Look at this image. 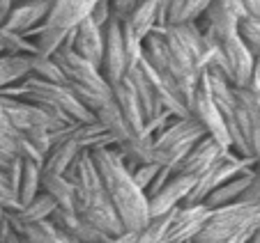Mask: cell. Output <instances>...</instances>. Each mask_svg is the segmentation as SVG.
Returning a JSON list of instances; mask_svg holds the SVG:
<instances>
[{"label": "cell", "mask_w": 260, "mask_h": 243, "mask_svg": "<svg viewBox=\"0 0 260 243\" xmlns=\"http://www.w3.org/2000/svg\"><path fill=\"white\" fill-rule=\"evenodd\" d=\"M99 243H138V232H122L118 236H108Z\"/></svg>", "instance_id": "e575fe53"}, {"label": "cell", "mask_w": 260, "mask_h": 243, "mask_svg": "<svg viewBox=\"0 0 260 243\" xmlns=\"http://www.w3.org/2000/svg\"><path fill=\"white\" fill-rule=\"evenodd\" d=\"M159 170H161V166H159V163H138V166L132 168L134 181H136V186L141 190H145V195H147V190L152 188V184H154V179H157Z\"/></svg>", "instance_id": "f546056e"}, {"label": "cell", "mask_w": 260, "mask_h": 243, "mask_svg": "<svg viewBox=\"0 0 260 243\" xmlns=\"http://www.w3.org/2000/svg\"><path fill=\"white\" fill-rule=\"evenodd\" d=\"M226 151V147H221L214 138L203 136L187 154L182 156V160L175 166V172L180 175H189V177H201L207 168L221 158V154Z\"/></svg>", "instance_id": "5bb4252c"}, {"label": "cell", "mask_w": 260, "mask_h": 243, "mask_svg": "<svg viewBox=\"0 0 260 243\" xmlns=\"http://www.w3.org/2000/svg\"><path fill=\"white\" fill-rule=\"evenodd\" d=\"M210 211L203 202L198 205H180L173 211L171 225L166 229V236H164V243H187L193 241L196 234L203 229V225L210 218Z\"/></svg>", "instance_id": "8fae6325"}, {"label": "cell", "mask_w": 260, "mask_h": 243, "mask_svg": "<svg viewBox=\"0 0 260 243\" xmlns=\"http://www.w3.org/2000/svg\"><path fill=\"white\" fill-rule=\"evenodd\" d=\"M214 0H171L164 14V25H177V23H193L198 21L205 10Z\"/></svg>", "instance_id": "7402d4cb"}, {"label": "cell", "mask_w": 260, "mask_h": 243, "mask_svg": "<svg viewBox=\"0 0 260 243\" xmlns=\"http://www.w3.org/2000/svg\"><path fill=\"white\" fill-rule=\"evenodd\" d=\"M90 154H92V160L99 170V177H102L104 190L120 216L124 232H138L141 227H145V223L150 220L147 195L145 190L136 186L132 170L120 158L115 147H99Z\"/></svg>", "instance_id": "6da1fadb"}, {"label": "cell", "mask_w": 260, "mask_h": 243, "mask_svg": "<svg viewBox=\"0 0 260 243\" xmlns=\"http://www.w3.org/2000/svg\"><path fill=\"white\" fill-rule=\"evenodd\" d=\"M67 34H69V30L53 28V25L42 23L40 28L30 34V39H32V44H35V53H40V55H53L55 51L60 49V46H64V42H67Z\"/></svg>", "instance_id": "4316f807"}, {"label": "cell", "mask_w": 260, "mask_h": 243, "mask_svg": "<svg viewBox=\"0 0 260 243\" xmlns=\"http://www.w3.org/2000/svg\"><path fill=\"white\" fill-rule=\"evenodd\" d=\"M111 90H113V101H115V106L120 108V112H122L129 131H132V133H141L143 124H145V117H143L141 103H138L132 83H129L127 78H122L120 83L111 85Z\"/></svg>", "instance_id": "ac0fdd59"}, {"label": "cell", "mask_w": 260, "mask_h": 243, "mask_svg": "<svg viewBox=\"0 0 260 243\" xmlns=\"http://www.w3.org/2000/svg\"><path fill=\"white\" fill-rule=\"evenodd\" d=\"M198 25L205 34H210L216 42H223L226 37L240 32V16L235 12H231L226 5H221L219 0H214L210 7L205 10V14L198 19Z\"/></svg>", "instance_id": "9a60e30c"}, {"label": "cell", "mask_w": 260, "mask_h": 243, "mask_svg": "<svg viewBox=\"0 0 260 243\" xmlns=\"http://www.w3.org/2000/svg\"><path fill=\"white\" fill-rule=\"evenodd\" d=\"M221 53L226 60V76L235 88H246L255 71V55L242 42L240 32L221 42Z\"/></svg>", "instance_id": "9c48e42d"}, {"label": "cell", "mask_w": 260, "mask_h": 243, "mask_svg": "<svg viewBox=\"0 0 260 243\" xmlns=\"http://www.w3.org/2000/svg\"><path fill=\"white\" fill-rule=\"evenodd\" d=\"M55 209H58L55 199L51 197L49 193L40 190V193L30 199L28 205L19 207L16 211H10V218H12V223L30 225V223H40V220H49Z\"/></svg>", "instance_id": "ffe728a7"}, {"label": "cell", "mask_w": 260, "mask_h": 243, "mask_svg": "<svg viewBox=\"0 0 260 243\" xmlns=\"http://www.w3.org/2000/svg\"><path fill=\"white\" fill-rule=\"evenodd\" d=\"M0 94L7 97H16L23 101L42 103L53 110H58L62 117H67L72 124H83V122H92L94 112H90L83 103L76 99L67 83H51V80H42L37 76H28L21 83L12 85V88L3 90Z\"/></svg>", "instance_id": "3957f363"}, {"label": "cell", "mask_w": 260, "mask_h": 243, "mask_svg": "<svg viewBox=\"0 0 260 243\" xmlns=\"http://www.w3.org/2000/svg\"><path fill=\"white\" fill-rule=\"evenodd\" d=\"M193 184H196V177L173 172V175L161 184V188H157L152 195H147V211H150V218L168 214V211H173L175 207L184 205V199L189 197Z\"/></svg>", "instance_id": "30bf717a"}, {"label": "cell", "mask_w": 260, "mask_h": 243, "mask_svg": "<svg viewBox=\"0 0 260 243\" xmlns=\"http://www.w3.org/2000/svg\"><path fill=\"white\" fill-rule=\"evenodd\" d=\"M51 5H53V0H16L3 25L30 37L46 21Z\"/></svg>", "instance_id": "4fadbf2b"}, {"label": "cell", "mask_w": 260, "mask_h": 243, "mask_svg": "<svg viewBox=\"0 0 260 243\" xmlns=\"http://www.w3.org/2000/svg\"><path fill=\"white\" fill-rule=\"evenodd\" d=\"M203 136H205V131L196 122V117H171V122L152 138L154 163L175 172V166L182 160V156L187 154Z\"/></svg>", "instance_id": "5b68a950"}, {"label": "cell", "mask_w": 260, "mask_h": 243, "mask_svg": "<svg viewBox=\"0 0 260 243\" xmlns=\"http://www.w3.org/2000/svg\"><path fill=\"white\" fill-rule=\"evenodd\" d=\"M0 25H3V21H0Z\"/></svg>", "instance_id": "ab89813d"}, {"label": "cell", "mask_w": 260, "mask_h": 243, "mask_svg": "<svg viewBox=\"0 0 260 243\" xmlns=\"http://www.w3.org/2000/svg\"><path fill=\"white\" fill-rule=\"evenodd\" d=\"M40 190H42V163L40 160L21 158V177H19V186H16L19 207L28 205Z\"/></svg>", "instance_id": "d4e9b609"}, {"label": "cell", "mask_w": 260, "mask_h": 243, "mask_svg": "<svg viewBox=\"0 0 260 243\" xmlns=\"http://www.w3.org/2000/svg\"><path fill=\"white\" fill-rule=\"evenodd\" d=\"M240 37L251 53L260 51V19H240Z\"/></svg>", "instance_id": "4dcf8cb0"}, {"label": "cell", "mask_w": 260, "mask_h": 243, "mask_svg": "<svg viewBox=\"0 0 260 243\" xmlns=\"http://www.w3.org/2000/svg\"><path fill=\"white\" fill-rule=\"evenodd\" d=\"M51 58L58 62L60 71H62V76H64V83L72 88L76 99H79L90 112H94L99 106H104L106 101L113 99V90L106 83V78L102 76L99 67H94L92 62L83 60L74 49L60 46Z\"/></svg>", "instance_id": "7a4b0ae2"}, {"label": "cell", "mask_w": 260, "mask_h": 243, "mask_svg": "<svg viewBox=\"0 0 260 243\" xmlns=\"http://www.w3.org/2000/svg\"><path fill=\"white\" fill-rule=\"evenodd\" d=\"M244 19H260V0H242Z\"/></svg>", "instance_id": "836d02e7"}, {"label": "cell", "mask_w": 260, "mask_h": 243, "mask_svg": "<svg viewBox=\"0 0 260 243\" xmlns=\"http://www.w3.org/2000/svg\"><path fill=\"white\" fill-rule=\"evenodd\" d=\"M253 168H255L253 158H246V156L235 154L233 149H226L221 154L219 160H214L201 177H196V184H193L189 197L184 199V205H198V202H203L216 186L226 184L228 179H233V177L242 175V172H246V170H253Z\"/></svg>", "instance_id": "8992f818"}, {"label": "cell", "mask_w": 260, "mask_h": 243, "mask_svg": "<svg viewBox=\"0 0 260 243\" xmlns=\"http://www.w3.org/2000/svg\"><path fill=\"white\" fill-rule=\"evenodd\" d=\"M79 147L74 145L67 138H58L53 140L51 149L44 154V160H42V172H53V175H64L67 168L72 166V160L79 154Z\"/></svg>", "instance_id": "44dd1931"}, {"label": "cell", "mask_w": 260, "mask_h": 243, "mask_svg": "<svg viewBox=\"0 0 260 243\" xmlns=\"http://www.w3.org/2000/svg\"><path fill=\"white\" fill-rule=\"evenodd\" d=\"M136 5H138V0H111L113 16H118V19H124V16H127Z\"/></svg>", "instance_id": "d6a6232c"}, {"label": "cell", "mask_w": 260, "mask_h": 243, "mask_svg": "<svg viewBox=\"0 0 260 243\" xmlns=\"http://www.w3.org/2000/svg\"><path fill=\"white\" fill-rule=\"evenodd\" d=\"M49 220L64 234V236H69L76 243H99V241H104V238H108V236H104L102 232H97L92 225L85 223L74 209H60L58 207V209L51 214Z\"/></svg>", "instance_id": "2e32d148"}, {"label": "cell", "mask_w": 260, "mask_h": 243, "mask_svg": "<svg viewBox=\"0 0 260 243\" xmlns=\"http://www.w3.org/2000/svg\"><path fill=\"white\" fill-rule=\"evenodd\" d=\"M14 3H16V0H0V21H3V23H5V19L10 16Z\"/></svg>", "instance_id": "8d00e7d4"}, {"label": "cell", "mask_w": 260, "mask_h": 243, "mask_svg": "<svg viewBox=\"0 0 260 243\" xmlns=\"http://www.w3.org/2000/svg\"><path fill=\"white\" fill-rule=\"evenodd\" d=\"M28 76H30V55H25V53L0 55V92L21 83Z\"/></svg>", "instance_id": "cb8c5ba5"}, {"label": "cell", "mask_w": 260, "mask_h": 243, "mask_svg": "<svg viewBox=\"0 0 260 243\" xmlns=\"http://www.w3.org/2000/svg\"><path fill=\"white\" fill-rule=\"evenodd\" d=\"M64 46L74 49L83 60H88L94 67H99L102 64V55H104V28L94 23L90 16H85L81 23H76L69 30Z\"/></svg>", "instance_id": "7c38bea8"}, {"label": "cell", "mask_w": 260, "mask_h": 243, "mask_svg": "<svg viewBox=\"0 0 260 243\" xmlns=\"http://www.w3.org/2000/svg\"><path fill=\"white\" fill-rule=\"evenodd\" d=\"M90 19L94 21L97 25H106L108 21L113 19V7H111V0H97L92 7V12H90Z\"/></svg>", "instance_id": "1f68e13d"}, {"label": "cell", "mask_w": 260, "mask_h": 243, "mask_svg": "<svg viewBox=\"0 0 260 243\" xmlns=\"http://www.w3.org/2000/svg\"><path fill=\"white\" fill-rule=\"evenodd\" d=\"M0 55H3V51H0Z\"/></svg>", "instance_id": "60d3db41"}, {"label": "cell", "mask_w": 260, "mask_h": 243, "mask_svg": "<svg viewBox=\"0 0 260 243\" xmlns=\"http://www.w3.org/2000/svg\"><path fill=\"white\" fill-rule=\"evenodd\" d=\"M21 133L12 127V122L7 119L3 103H0V168H5L10 160L16 158V147H19Z\"/></svg>", "instance_id": "83f0119b"}, {"label": "cell", "mask_w": 260, "mask_h": 243, "mask_svg": "<svg viewBox=\"0 0 260 243\" xmlns=\"http://www.w3.org/2000/svg\"><path fill=\"white\" fill-rule=\"evenodd\" d=\"M246 243H260V227H258V229H255V232H253V234H251V236H249V238H246Z\"/></svg>", "instance_id": "74e56055"}, {"label": "cell", "mask_w": 260, "mask_h": 243, "mask_svg": "<svg viewBox=\"0 0 260 243\" xmlns=\"http://www.w3.org/2000/svg\"><path fill=\"white\" fill-rule=\"evenodd\" d=\"M260 227V205L233 202L210 211V218L203 225L191 243H233L249 238Z\"/></svg>", "instance_id": "277c9868"}, {"label": "cell", "mask_w": 260, "mask_h": 243, "mask_svg": "<svg viewBox=\"0 0 260 243\" xmlns=\"http://www.w3.org/2000/svg\"><path fill=\"white\" fill-rule=\"evenodd\" d=\"M42 190L55 199L60 209H74V186L64 175L42 172Z\"/></svg>", "instance_id": "484cf974"}, {"label": "cell", "mask_w": 260, "mask_h": 243, "mask_svg": "<svg viewBox=\"0 0 260 243\" xmlns=\"http://www.w3.org/2000/svg\"><path fill=\"white\" fill-rule=\"evenodd\" d=\"M99 71L106 78L108 85L120 83L127 73V51H124V34H122V21L118 16L104 25V55Z\"/></svg>", "instance_id": "52a82bcc"}, {"label": "cell", "mask_w": 260, "mask_h": 243, "mask_svg": "<svg viewBox=\"0 0 260 243\" xmlns=\"http://www.w3.org/2000/svg\"><path fill=\"white\" fill-rule=\"evenodd\" d=\"M94 119L102 124L104 131H106L108 136L113 138L115 145H118V142H124L129 136H134V133L129 131L127 122H124L122 112H120V108L115 106L113 99H111V101H106L104 106H99L97 110H94Z\"/></svg>", "instance_id": "603a6c76"}, {"label": "cell", "mask_w": 260, "mask_h": 243, "mask_svg": "<svg viewBox=\"0 0 260 243\" xmlns=\"http://www.w3.org/2000/svg\"><path fill=\"white\" fill-rule=\"evenodd\" d=\"M189 110H191V117H196V122L203 127L205 136L214 138L221 147L231 149V138H228L226 122H223V117H221L214 99L210 97V92H207V88H205L203 80L198 83L196 94H193V101H191V108H189Z\"/></svg>", "instance_id": "ba28073f"}, {"label": "cell", "mask_w": 260, "mask_h": 243, "mask_svg": "<svg viewBox=\"0 0 260 243\" xmlns=\"http://www.w3.org/2000/svg\"><path fill=\"white\" fill-rule=\"evenodd\" d=\"M221 5H226L231 12H235L240 19H244V12H242V0H219Z\"/></svg>", "instance_id": "d590c367"}, {"label": "cell", "mask_w": 260, "mask_h": 243, "mask_svg": "<svg viewBox=\"0 0 260 243\" xmlns=\"http://www.w3.org/2000/svg\"><path fill=\"white\" fill-rule=\"evenodd\" d=\"M253 175H255V168H253V170L242 172V175H237V177H233V179H228L226 184L216 186V188L212 190V193L207 195L205 199H203V205H205L207 209H216V207H223V205H233V202H240L242 193H244L246 186L251 184Z\"/></svg>", "instance_id": "d6986e66"}, {"label": "cell", "mask_w": 260, "mask_h": 243, "mask_svg": "<svg viewBox=\"0 0 260 243\" xmlns=\"http://www.w3.org/2000/svg\"><path fill=\"white\" fill-rule=\"evenodd\" d=\"M122 21V25L134 34L136 39H145L159 23H161V10L159 0H138V5L129 12Z\"/></svg>", "instance_id": "e0dca14e"}, {"label": "cell", "mask_w": 260, "mask_h": 243, "mask_svg": "<svg viewBox=\"0 0 260 243\" xmlns=\"http://www.w3.org/2000/svg\"><path fill=\"white\" fill-rule=\"evenodd\" d=\"M253 55H255V71H258V76H260V51L253 53Z\"/></svg>", "instance_id": "f35d334b"}, {"label": "cell", "mask_w": 260, "mask_h": 243, "mask_svg": "<svg viewBox=\"0 0 260 243\" xmlns=\"http://www.w3.org/2000/svg\"><path fill=\"white\" fill-rule=\"evenodd\" d=\"M30 76H37L42 80H51V83H64V76L60 71L58 62L51 55H30Z\"/></svg>", "instance_id": "f1b7e54d"}]
</instances>
